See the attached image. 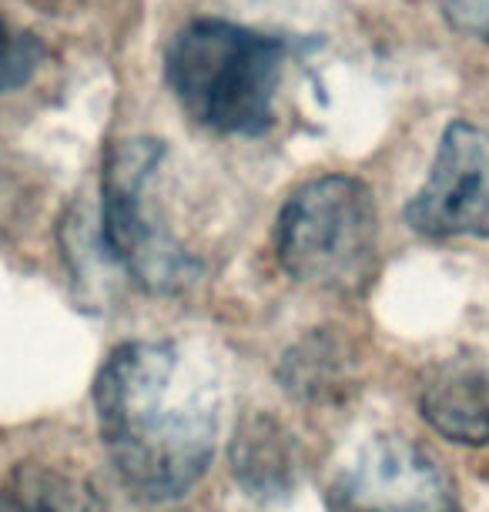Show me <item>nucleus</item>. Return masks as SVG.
<instances>
[{
    "label": "nucleus",
    "mask_w": 489,
    "mask_h": 512,
    "mask_svg": "<svg viewBox=\"0 0 489 512\" xmlns=\"http://www.w3.org/2000/svg\"><path fill=\"white\" fill-rule=\"evenodd\" d=\"M111 466L134 496H188L218 449V385L175 342H124L94 379Z\"/></svg>",
    "instance_id": "f257e3e1"
},
{
    "label": "nucleus",
    "mask_w": 489,
    "mask_h": 512,
    "mask_svg": "<svg viewBox=\"0 0 489 512\" xmlns=\"http://www.w3.org/2000/svg\"><path fill=\"white\" fill-rule=\"evenodd\" d=\"M285 57V37L201 17L168 44L165 81L181 111L201 128L258 138L275 124Z\"/></svg>",
    "instance_id": "f03ea898"
},
{
    "label": "nucleus",
    "mask_w": 489,
    "mask_h": 512,
    "mask_svg": "<svg viewBox=\"0 0 489 512\" xmlns=\"http://www.w3.org/2000/svg\"><path fill=\"white\" fill-rule=\"evenodd\" d=\"M285 275L322 292H359L379 265V211L366 181L322 175L295 188L275 218Z\"/></svg>",
    "instance_id": "7ed1b4c3"
},
{
    "label": "nucleus",
    "mask_w": 489,
    "mask_h": 512,
    "mask_svg": "<svg viewBox=\"0 0 489 512\" xmlns=\"http://www.w3.org/2000/svg\"><path fill=\"white\" fill-rule=\"evenodd\" d=\"M165 158L168 148L158 138H128L108 151L101 171V251L148 295H178L201 272L161 208L158 181Z\"/></svg>",
    "instance_id": "20e7f679"
},
{
    "label": "nucleus",
    "mask_w": 489,
    "mask_h": 512,
    "mask_svg": "<svg viewBox=\"0 0 489 512\" xmlns=\"http://www.w3.org/2000/svg\"><path fill=\"white\" fill-rule=\"evenodd\" d=\"M329 512H459V496L423 446L372 436L332 479Z\"/></svg>",
    "instance_id": "39448f33"
},
{
    "label": "nucleus",
    "mask_w": 489,
    "mask_h": 512,
    "mask_svg": "<svg viewBox=\"0 0 489 512\" xmlns=\"http://www.w3.org/2000/svg\"><path fill=\"white\" fill-rule=\"evenodd\" d=\"M406 225L426 238H489V131L453 121L439 138L426 185L409 198Z\"/></svg>",
    "instance_id": "423d86ee"
},
{
    "label": "nucleus",
    "mask_w": 489,
    "mask_h": 512,
    "mask_svg": "<svg viewBox=\"0 0 489 512\" xmlns=\"http://www.w3.org/2000/svg\"><path fill=\"white\" fill-rule=\"evenodd\" d=\"M419 415L436 436L456 446H489V375L479 362L456 355L436 362L419 389Z\"/></svg>",
    "instance_id": "0eeeda50"
},
{
    "label": "nucleus",
    "mask_w": 489,
    "mask_h": 512,
    "mask_svg": "<svg viewBox=\"0 0 489 512\" xmlns=\"http://www.w3.org/2000/svg\"><path fill=\"white\" fill-rule=\"evenodd\" d=\"M228 462L238 486L262 502L289 499L302 479V459L292 432L268 412L242 419L228 446Z\"/></svg>",
    "instance_id": "6e6552de"
},
{
    "label": "nucleus",
    "mask_w": 489,
    "mask_h": 512,
    "mask_svg": "<svg viewBox=\"0 0 489 512\" xmlns=\"http://www.w3.org/2000/svg\"><path fill=\"white\" fill-rule=\"evenodd\" d=\"M0 512H101L94 489L57 466H17L0 482Z\"/></svg>",
    "instance_id": "1a4fd4ad"
},
{
    "label": "nucleus",
    "mask_w": 489,
    "mask_h": 512,
    "mask_svg": "<svg viewBox=\"0 0 489 512\" xmlns=\"http://www.w3.org/2000/svg\"><path fill=\"white\" fill-rule=\"evenodd\" d=\"M278 375H282L285 392L299 402H332L342 389H349V365L325 338H312L292 349Z\"/></svg>",
    "instance_id": "9d476101"
},
{
    "label": "nucleus",
    "mask_w": 489,
    "mask_h": 512,
    "mask_svg": "<svg viewBox=\"0 0 489 512\" xmlns=\"http://www.w3.org/2000/svg\"><path fill=\"white\" fill-rule=\"evenodd\" d=\"M44 44L31 31L0 21V94L24 88L44 64Z\"/></svg>",
    "instance_id": "9b49d317"
},
{
    "label": "nucleus",
    "mask_w": 489,
    "mask_h": 512,
    "mask_svg": "<svg viewBox=\"0 0 489 512\" xmlns=\"http://www.w3.org/2000/svg\"><path fill=\"white\" fill-rule=\"evenodd\" d=\"M443 17L456 34L489 44V0H443Z\"/></svg>",
    "instance_id": "f8f14e48"
},
{
    "label": "nucleus",
    "mask_w": 489,
    "mask_h": 512,
    "mask_svg": "<svg viewBox=\"0 0 489 512\" xmlns=\"http://www.w3.org/2000/svg\"><path fill=\"white\" fill-rule=\"evenodd\" d=\"M7 198H11V175H7V168L0 164V208H4Z\"/></svg>",
    "instance_id": "ddd939ff"
}]
</instances>
